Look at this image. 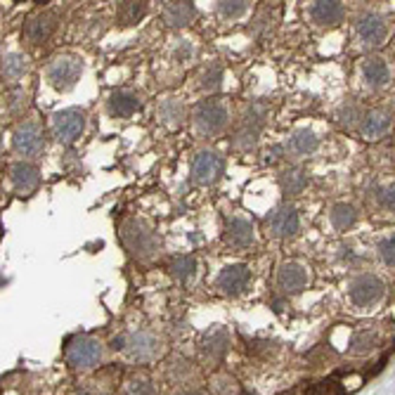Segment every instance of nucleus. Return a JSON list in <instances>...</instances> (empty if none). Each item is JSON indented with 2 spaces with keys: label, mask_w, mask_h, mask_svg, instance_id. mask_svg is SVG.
Instances as JSON below:
<instances>
[{
  "label": "nucleus",
  "mask_w": 395,
  "mask_h": 395,
  "mask_svg": "<svg viewBox=\"0 0 395 395\" xmlns=\"http://www.w3.org/2000/svg\"><path fill=\"white\" fill-rule=\"evenodd\" d=\"M192 121L201 135H220L230 123V109L222 100H201Z\"/></svg>",
  "instance_id": "nucleus-1"
},
{
  "label": "nucleus",
  "mask_w": 395,
  "mask_h": 395,
  "mask_svg": "<svg viewBox=\"0 0 395 395\" xmlns=\"http://www.w3.org/2000/svg\"><path fill=\"white\" fill-rule=\"evenodd\" d=\"M121 240L125 247L130 249L133 256H138V258H152L156 249H159L156 235L143 220H135V218H128L121 222Z\"/></svg>",
  "instance_id": "nucleus-2"
},
{
  "label": "nucleus",
  "mask_w": 395,
  "mask_h": 395,
  "mask_svg": "<svg viewBox=\"0 0 395 395\" xmlns=\"http://www.w3.org/2000/svg\"><path fill=\"white\" fill-rule=\"evenodd\" d=\"M83 73V59L73 57V55H62L57 59H52V64L48 66V81L50 86L59 93H69L76 88Z\"/></svg>",
  "instance_id": "nucleus-3"
},
{
  "label": "nucleus",
  "mask_w": 395,
  "mask_h": 395,
  "mask_svg": "<svg viewBox=\"0 0 395 395\" xmlns=\"http://www.w3.org/2000/svg\"><path fill=\"white\" fill-rule=\"evenodd\" d=\"M111 348L114 350H125L133 360L138 362H145V360H152L161 353V346H159V339L152 337L147 332H138V334H128V337H118L111 341Z\"/></svg>",
  "instance_id": "nucleus-4"
},
{
  "label": "nucleus",
  "mask_w": 395,
  "mask_h": 395,
  "mask_svg": "<svg viewBox=\"0 0 395 395\" xmlns=\"http://www.w3.org/2000/svg\"><path fill=\"white\" fill-rule=\"evenodd\" d=\"M102 360V344L93 337H76L66 346V362L73 369H91Z\"/></svg>",
  "instance_id": "nucleus-5"
},
{
  "label": "nucleus",
  "mask_w": 395,
  "mask_h": 395,
  "mask_svg": "<svg viewBox=\"0 0 395 395\" xmlns=\"http://www.w3.org/2000/svg\"><path fill=\"white\" fill-rule=\"evenodd\" d=\"M384 292H386V287L376 275H357L348 287L350 301H353L357 308H369V305L379 303L384 298Z\"/></svg>",
  "instance_id": "nucleus-6"
},
{
  "label": "nucleus",
  "mask_w": 395,
  "mask_h": 395,
  "mask_svg": "<svg viewBox=\"0 0 395 395\" xmlns=\"http://www.w3.org/2000/svg\"><path fill=\"white\" fill-rule=\"evenodd\" d=\"M86 128V116L78 109H62L52 114V133L62 145H71L73 140L81 138Z\"/></svg>",
  "instance_id": "nucleus-7"
},
{
  "label": "nucleus",
  "mask_w": 395,
  "mask_h": 395,
  "mask_svg": "<svg viewBox=\"0 0 395 395\" xmlns=\"http://www.w3.org/2000/svg\"><path fill=\"white\" fill-rule=\"evenodd\" d=\"M12 147L14 152L21 156H36L43 152L46 140H43V130L36 121H24L19 123L12 133Z\"/></svg>",
  "instance_id": "nucleus-8"
},
{
  "label": "nucleus",
  "mask_w": 395,
  "mask_h": 395,
  "mask_svg": "<svg viewBox=\"0 0 395 395\" xmlns=\"http://www.w3.org/2000/svg\"><path fill=\"white\" fill-rule=\"evenodd\" d=\"M355 31L364 48H379V46H384L386 39H389V24H386V19L381 14H374V12L362 14L355 24Z\"/></svg>",
  "instance_id": "nucleus-9"
},
{
  "label": "nucleus",
  "mask_w": 395,
  "mask_h": 395,
  "mask_svg": "<svg viewBox=\"0 0 395 395\" xmlns=\"http://www.w3.org/2000/svg\"><path fill=\"white\" fill-rule=\"evenodd\" d=\"M222 173V159L211 149L195 154L192 159V180L197 185H211L220 178Z\"/></svg>",
  "instance_id": "nucleus-10"
},
{
  "label": "nucleus",
  "mask_w": 395,
  "mask_h": 395,
  "mask_svg": "<svg viewBox=\"0 0 395 395\" xmlns=\"http://www.w3.org/2000/svg\"><path fill=\"white\" fill-rule=\"evenodd\" d=\"M301 227V220H298V213L294 206L282 204L275 211L267 215V230H270L272 237H294Z\"/></svg>",
  "instance_id": "nucleus-11"
},
{
  "label": "nucleus",
  "mask_w": 395,
  "mask_h": 395,
  "mask_svg": "<svg viewBox=\"0 0 395 395\" xmlns=\"http://www.w3.org/2000/svg\"><path fill=\"white\" fill-rule=\"evenodd\" d=\"M249 282H251V270H249V265L235 263V265L222 267V272L218 275L215 284H218V289H222L225 294H242L244 289L249 287Z\"/></svg>",
  "instance_id": "nucleus-12"
},
{
  "label": "nucleus",
  "mask_w": 395,
  "mask_h": 395,
  "mask_svg": "<svg viewBox=\"0 0 395 395\" xmlns=\"http://www.w3.org/2000/svg\"><path fill=\"white\" fill-rule=\"evenodd\" d=\"M362 71V81L367 88H374V91H379V88H386L391 83V66L389 62H386L384 57H367L360 66Z\"/></svg>",
  "instance_id": "nucleus-13"
},
{
  "label": "nucleus",
  "mask_w": 395,
  "mask_h": 395,
  "mask_svg": "<svg viewBox=\"0 0 395 395\" xmlns=\"http://www.w3.org/2000/svg\"><path fill=\"white\" fill-rule=\"evenodd\" d=\"M277 284L282 292H287V294L303 292L305 284H308V270H305L301 263H294V260L282 263L279 272H277Z\"/></svg>",
  "instance_id": "nucleus-14"
},
{
  "label": "nucleus",
  "mask_w": 395,
  "mask_h": 395,
  "mask_svg": "<svg viewBox=\"0 0 395 395\" xmlns=\"http://www.w3.org/2000/svg\"><path fill=\"white\" fill-rule=\"evenodd\" d=\"M308 14L317 26H337L346 17V7L341 3H334V0H329V3L327 0H317V3L310 5Z\"/></svg>",
  "instance_id": "nucleus-15"
},
{
  "label": "nucleus",
  "mask_w": 395,
  "mask_h": 395,
  "mask_svg": "<svg viewBox=\"0 0 395 395\" xmlns=\"http://www.w3.org/2000/svg\"><path fill=\"white\" fill-rule=\"evenodd\" d=\"M389 130H391V111L371 109L364 114V118H362V138L364 140L374 143V140H381Z\"/></svg>",
  "instance_id": "nucleus-16"
},
{
  "label": "nucleus",
  "mask_w": 395,
  "mask_h": 395,
  "mask_svg": "<svg viewBox=\"0 0 395 395\" xmlns=\"http://www.w3.org/2000/svg\"><path fill=\"white\" fill-rule=\"evenodd\" d=\"M253 237H256V232H253L251 220L242 218V215H235V218L227 220V225H225V242L230 244V247L244 249V247H249V244H253Z\"/></svg>",
  "instance_id": "nucleus-17"
},
{
  "label": "nucleus",
  "mask_w": 395,
  "mask_h": 395,
  "mask_svg": "<svg viewBox=\"0 0 395 395\" xmlns=\"http://www.w3.org/2000/svg\"><path fill=\"white\" fill-rule=\"evenodd\" d=\"M52 31H55V17H52L50 12H41L26 21L24 39L31 43V46H41L43 41L50 39Z\"/></svg>",
  "instance_id": "nucleus-18"
},
{
  "label": "nucleus",
  "mask_w": 395,
  "mask_h": 395,
  "mask_svg": "<svg viewBox=\"0 0 395 395\" xmlns=\"http://www.w3.org/2000/svg\"><path fill=\"white\" fill-rule=\"evenodd\" d=\"M10 180H12L14 188L26 195V192H34L36 188H39L41 173L34 163L17 161V163H12V168H10Z\"/></svg>",
  "instance_id": "nucleus-19"
},
{
  "label": "nucleus",
  "mask_w": 395,
  "mask_h": 395,
  "mask_svg": "<svg viewBox=\"0 0 395 395\" xmlns=\"http://www.w3.org/2000/svg\"><path fill=\"white\" fill-rule=\"evenodd\" d=\"M195 19V3H166L163 7V21L170 29L188 26Z\"/></svg>",
  "instance_id": "nucleus-20"
},
{
  "label": "nucleus",
  "mask_w": 395,
  "mask_h": 395,
  "mask_svg": "<svg viewBox=\"0 0 395 395\" xmlns=\"http://www.w3.org/2000/svg\"><path fill=\"white\" fill-rule=\"evenodd\" d=\"M29 57L21 55V52H7L3 57V81L7 83H17L21 76L29 73Z\"/></svg>",
  "instance_id": "nucleus-21"
},
{
  "label": "nucleus",
  "mask_w": 395,
  "mask_h": 395,
  "mask_svg": "<svg viewBox=\"0 0 395 395\" xmlns=\"http://www.w3.org/2000/svg\"><path fill=\"white\" fill-rule=\"evenodd\" d=\"M317 145H319V140L310 128H298L292 133V138H289L287 149L296 156H308V154L315 152Z\"/></svg>",
  "instance_id": "nucleus-22"
},
{
  "label": "nucleus",
  "mask_w": 395,
  "mask_h": 395,
  "mask_svg": "<svg viewBox=\"0 0 395 395\" xmlns=\"http://www.w3.org/2000/svg\"><path fill=\"white\" fill-rule=\"evenodd\" d=\"M140 109V100L128 91H114L109 95V111L114 116L128 118Z\"/></svg>",
  "instance_id": "nucleus-23"
},
{
  "label": "nucleus",
  "mask_w": 395,
  "mask_h": 395,
  "mask_svg": "<svg viewBox=\"0 0 395 395\" xmlns=\"http://www.w3.org/2000/svg\"><path fill=\"white\" fill-rule=\"evenodd\" d=\"M156 114H159L161 123H166L168 128H178L185 121V104L178 98H163L156 107Z\"/></svg>",
  "instance_id": "nucleus-24"
},
{
  "label": "nucleus",
  "mask_w": 395,
  "mask_h": 395,
  "mask_svg": "<svg viewBox=\"0 0 395 395\" xmlns=\"http://www.w3.org/2000/svg\"><path fill=\"white\" fill-rule=\"evenodd\" d=\"M329 222L334 230H339V232H346L357 222V208L346 204V201H339V204L332 206L329 211Z\"/></svg>",
  "instance_id": "nucleus-25"
},
{
  "label": "nucleus",
  "mask_w": 395,
  "mask_h": 395,
  "mask_svg": "<svg viewBox=\"0 0 395 395\" xmlns=\"http://www.w3.org/2000/svg\"><path fill=\"white\" fill-rule=\"evenodd\" d=\"M222 81V66L218 62H211L206 66H201L199 76H197V88L204 93H215L220 88Z\"/></svg>",
  "instance_id": "nucleus-26"
},
{
  "label": "nucleus",
  "mask_w": 395,
  "mask_h": 395,
  "mask_svg": "<svg viewBox=\"0 0 395 395\" xmlns=\"http://www.w3.org/2000/svg\"><path fill=\"white\" fill-rule=\"evenodd\" d=\"M279 185L284 190V195H301L308 185V175L303 168H287L279 178Z\"/></svg>",
  "instance_id": "nucleus-27"
},
{
  "label": "nucleus",
  "mask_w": 395,
  "mask_h": 395,
  "mask_svg": "<svg viewBox=\"0 0 395 395\" xmlns=\"http://www.w3.org/2000/svg\"><path fill=\"white\" fill-rule=\"evenodd\" d=\"M145 14H147V3H118L116 21L121 26H133V24H138Z\"/></svg>",
  "instance_id": "nucleus-28"
},
{
  "label": "nucleus",
  "mask_w": 395,
  "mask_h": 395,
  "mask_svg": "<svg viewBox=\"0 0 395 395\" xmlns=\"http://www.w3.org/2000/svg\"><path fill=\"white\" fill-rule=\"evenodd\" d=\"M170 275L178 279V282H188L197 275V260L192 256H178L173 258L170 263Z\"/></svg>",
  "instance_id": "nucleus-29"
},
{
  "label": "nucleus",
  "mask_w": 395,
  "mask_h": 395,
  "mask_svg": "<svg viewBox=\"0 0 395 395\" xmlns=\"http://www.w3.org/2000/svg\"><path fill=\"white\" fill-rule=\"evenodd\" d=\"M215 10L225 19H240L249 10V3H244V0H222V3H215Z\"/></svg>",
  "instance_id": "nucleus-30"
},
{
  "label": "nucleus",
  "mask_w": 395,
  "mask_h": 395,
  "mask_svg": "<svg viewBox=\"0 0 395 395\" xmlns=\"http://www.w3.org/2000/svg\"><path fill=\"white\" fill-rule=\"evenodd\" d=\"M227 348V334L222 329H215V332H208V337L204 341V350H208V353H213L215 357L225 353Z\"/></svg>",
  "instance_id": "nucleus-31"
},
{
  "label": "nucleus",
  "mask_w": 395,
  "mask_h": 395,
  "mask_svg": "<svg viewBox=\"0 0 395 395\" xmlns=\"http://www.w3.org/2000/svg\"><path fill=\"white\" fill-rule=\"evenodd\" d=\"M211 389H213V395H237L240 393V386L232 376L227 374H218L211 379Z\"/></svg>",
  "instance_id": "nucleus-32"
},
{
  "label": "nucleus",
  "mask_w": 395,
  "mask_h": 395,
  "mask_svg": "<svg viewBox=\"0 0 395 395\" xmlns=\"http://www.w3.org/2000/svg\"><path fill=\"white\" fill-rule=\"evenodd\" d=\"M376 346V334L374 332H360V334H355V339H353V353H367V350H371Z\"/></svg>",
  "instance_id": "nucleus-33"
},
{
  "label": "nucleus",
  "mask_w": 395,
  "mask_h": 395,
  "mask_svg": "<svg viewBox=\"0 0 395 395\" xmlns=\"http://www.w3.org/2000/svg\"><path fill=\"white\" fill-rule=\"evenodd\" d=\"M376 199H379V204H381L384 208L395 211V180L381 185V188L376 190Z\"/></svg>",
  "instance_id": "nucleus-34"
},
{
  "label": "nucleus",
  "mask_w": 395,
  "mask_h": 395,
  "mask_svg": "<svg viewBox=\"0 0 395 395\" xmlns=\"http://www.w3.org/2000/svg\"><path fill=\"white\" fill-rule=\"evenodd\" d=\"M357 118H364L362 116V111H360V107H357V104H344V107H341V111H339V121L344 123V125H353Z\"/></svg>",
  "instance_id": "nucleus-35"
},
{
  "label": "nucleus",
  "mask_w": 395,
  "mask_h": 395,
  "mask_svg": "<svg viewBox=\"0 0 395 395\" xmlns=\"http://www.w3.org/2000/svg\"><path fill=\"white\" fill-rule=\"evenodd\" d=\"M379 256L386 265L395 267V237H386V240L379 244Z\"/></svg>",
  "instance_id": "nucleus-36"
},
{
  "label": "nucleus",
  "mask_w": 395,
  "mask_h": 395,
  "mask_svg": "<svg viewBox=\"0 0 395 395\" xmlns=\"http://www.w3.org/2000/svg\"><path fill=\"white\" fill-rule=\"evenodd\" d=\"M125 395H156V389L145 379H133L125 389Z\"/></svg>",
  "instance_id": "nucleus-37"
},
{
  "label": "nucleus",
  "mask_w": 395,
  "mask_h": 395,
  "mask_svg": "<svg viewBox=\"0 0 395 395\" xmlns=\"http://www.w3.org/2000/svg\"><path fill=\"white\" fill-rule=\"evenodd\" d=\"M173 55L178 62H188V59L195 55V48H192V43L190 41H178V46L173 50Z\"/></svg>",
  "instance_id": "nucleus-38"
},
{
  "label": "nucleus",
  "mask_w": 395,
  "mask_h": 395,
  "mask_svg": "<svg viewBox=\"0 0 395 395\" xmlns=\"http://www.w3.org/2000/svg\"><path fill=\"white\" fill-rule=\"evenodd\" d=\"M282 152H284V147H282V145H277V147H272V149H270V152H267V161H277Z\"/></svg>",
  "instance_id": "nucleus-39"
},
{
  "label": "nucleus",
  "mask_w": 395,
  "mask_h": 395,
  "mask_svg": "<svg viewBox=\"0 0 395 395\" xmlns=\"http://www.w3.org/2000/svg\"><path fill=\"white\" fill-rule=\"evenodd\" d=\"M178 395H204V393H199V391H183V393H178Z\"/></svg>",
  "instance_id": "nucleus-40"
}]
</instances>
